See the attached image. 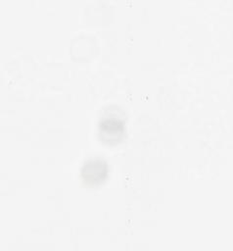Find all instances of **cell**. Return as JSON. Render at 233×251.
Segmentation results:
<instances>
[{
	"mask_svg": "<svg viewBox=\"0 0 233 251\" xmlns=\"http://www.w3.org/2000/svg\"><path fill=\"white\" fill-rule=\"evenodd\" d=\"M80 176L87 184H100L108 176V164L104 159L101 158L89 159L82 165Z\"/></svg>",
	"mask_w": 233,
	"mask_h": 251,
	"instance_id": "obj_1",
	"label": "cell"
},
{
	"mask_svg": "<svg viewBox=\"0 0 233 251\" xmlns=\"http://www.w3.org/2000/svg\"><path fill=\"white\" fill-rule=\"evenodd\" d=\"M98 131L104 142L115 144L124 135V122L116 117L104 118L99 122Z\"/></svg>",
	"mask_w": 233,
	"mask_h": 251,
	"instance_id": "obj_2",
	"label": "cell"
}]
</instances>
